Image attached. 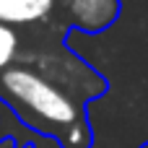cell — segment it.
Wrapping results in <instances>:
<instances>
[{"instance_id":"7a4b0ae2","label":"cell","mask_w":148,"mask_h":148,"mask_svg":"<svg viewBox=\"0 0 148 148\" xmlns=\"http://www.w3.org/2000/svg\"><path fill=\"white\" fill-rule=\"evenodd\" d=\"M60 3L70 23H75L83 31H101L120 13V0H60Z\"/></svg>"},{"instance_id":"277c9868","label":"cell","mask_w":148,"mask_h":148,"mask_svg":"<svg viewBox=\"0 0 148 148\" xmlns=\"http://www.w3.org/2000/svg\"><path fill=\"white\" fill-rule=\"evenodd\" d=\"M16 52H18V34L13 31V26L0 23V73L10 68Z\"/></svg>"},{"instance_id":"3957f363","label":"cell","mask_w":148,"mask_h":148,"mask_svg":"<svg viewBox=\"0 0 148 148\" xmlns=\"http://www.w3.org/2000/svg\"><path fill=\"white\" fill-rule=\"evenodd\" d=\"M55 8V0H0V23H34Z\"/></svg>"},{"instance_id":"5b68a950","label":"cell","mask_w":148,"mask_h":148,"mask_svg":"<svg viewBox=\"0 0 148 148\" xmlns=\"http://www.w3.org/2000/svg\"><path fill=\"white\" fill-rule=\"evenodd\" d=\"M143 148H148V143H146V146H143Z\"/></svg>"},{"instance_id":"6da1fadb","label":"cell","mask_w":148,"mask_h":148,"mask_svg":"<svg viewBox=\"0 0 148 148\" xmlns=\"http://www.w3.org/2000/svg\"><path fill=\"white\" fill-rule=\"evenodd\" d=\"M0 94L26 125L55 135L65 148H86L91 143L83 107L49 78L29 68H8L0 73Z\"/></svg>"}]
</instances>
